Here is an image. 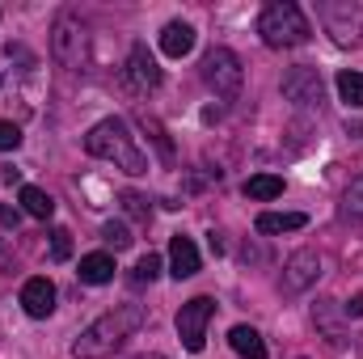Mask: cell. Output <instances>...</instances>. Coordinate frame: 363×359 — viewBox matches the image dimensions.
Instances as JSON below:
<instances>
[{"label": "cell", "instance_id": "cell-20", "mask_svg": "<svg viewBox=\"0 0 363 359\" xmlns=\"http://www.w3.org/2000/svg\"><path fill=\"white\" fill-rule=\"evenodd\" d=\"M135 123H140V127L148 131V140L157 144V153H161V161H174V140L165 136V127H161V123H157V118H152L148 110H140V114H135Z\"/></svg>", "mask_w": 363, "mask_h": 359}, {"label": "cell", "instance_id": "cell-16", "mask_svg": "<svg viewBox=\"0 0 363 359\" xmlns=\"http://www.w3.org/2000/svg\"><path fill=\"white\" fill-rule=\"evenodd\" d=\"M228 343H233V351L241 359H267V343H262V334L254 326H233Z\"/></svg>", "mask_w": 363, "mask_h": 359}, {"label": "cell", "instance_id": "cell-30", "mask_svg": "<svg viewBox=\"0 0 363 359\" xmlns=\"http://www.w3.org/2000/svg\"><path fill=\"white\" fill-rule=\"evenodd\" d=\"M0 178H4V182H17V178H21V170H13V165H4V170H0Z\"/></svg>", "mask_w": 363, "mask_h": 359}, {"label": "cell", "instance_id": "cell-12", "mask_svg": "<svg viewBox=\"0 0 363 359\" xmlns=\"http://www.w3.org/2000/svg\"><path fill=\"white\" fill-rule=\"evenodd\" d=\"M21 309H26L34 321L51 317V313H55V283H51L47 275L26 279V283H21Z\"/></svg>", "mask_w": 363, "mask_h": 359}, {"label": "cell", "instance_id": "cell-18", "mask_svg": "<svg viewBox=\"0 0 363 359\" xmlns=\"http://www.w3.org/2000/svg\"><path fill=\"white\" fill-rule=\"evenodd\" d=\"M21 211L26 216H34V220H51L55 216V199L47 194V190H38V186H21Z\"/></svg>", "mask_w": 363, "mask_h": 359}, {"label": "cell", "instance_id": "cell-19", "mask_svg": "<svg viewBox=\"0 0 363 359\" xmlns=\"http://www.w3.org/2000/svg\"><path fill=\"white\" fill-rule=\"evenodd\" d=\"M283 194V178L279 174H254L245 182V199H258V203H271Z\"/></svg>", "mask_w": 363, "mask_h": 359}, {"label": "cell", "instance_id": "cell-3", "mask_svg": "<svg viewBox=\"0 0 363 359\" xmlns=\"http://www.w3.org/2000/svg\"><path fill=\"white\" fill-rule=\"evenodd\" d=\"M258 34H262L267 47L283 51V47H300V43H308L313 26H308L304 9H300L296 0H271V4L262 9V17H258Z\"/></svg>", "mask_w": 363, "mask_h": 359}, {"label": "cell", "instance_id": "cell-11", "mask_svg": "<svg viewBox=\"0 0 363 359\" xmlns=\"http://www.w3.org/2000/svg\"><path fill=\"white\" fill-rule=\"evenodd\" d=\"M127 81L135 93H152L161 85V68H157V55L148 51V43H135L131 47V60H127Z\"/></svg>", "mask_w": 363, "mask_h": 359}, {"label": "cell", "instance_id": "cell-4", "mask_svg": "<svg viewBox=\"0 0 363 359\" xmlns=\"http://www.w3.org/2000/svg\"><path fill=\"white\" fill-rule=\"evenodd\" d=\"M51 55L60 68L68 72H85L93 60V43H89V26L77 13H60L51 26Z\"/></svg>", "mask_w": 363, "mask_h": 359}, {"label": "cell", "instance_id": "cell-13", "mask_svg": "<svg viewBox=\"0 0 363 359\" xmlns=\"http://www.w3.org/2000/svg\"><path fill=\"white\" fill-rule=\"evenodd\" d=\"M169 275H174V279L199 275V245H194L190 237H182V233L169 241Z\"/></svg>", "mask_w": 363, "mask_h": 359}, {"label": "cell", "instance_id": "cell-10", "mask_svg": "<svg viewBox=\"0 0 363 359\" xmlns=\"http://www.w3.org/2000/svg\"><path fill=\"white\" fill-rule=\"evenodd\" d=\"M313 326H317V334H321L330 347H347V313H342L338 300L321 296V300L313 304Z\"/></svg>", "mask_w": 363, "mask_h": 359}, {"label": "cell", "instance_id": "cell-27", "mask_svg": "<svg viewBox=\"0 0 363 359\" xmlns=\"http://www.w3.org/2000/svg\"><path fill=\"white\" fill-rule=\"evenodd\" d=\"M21 148V127L0 118V153H17Z\"/></svg>", "mask_w": 363, "mask_h": 359}, {"label": "cell", "instance_id": "cell-5", "mask_svg": "<svg viewBox=\"0 0 363 359\" xmlns=\"http://www.w3.org/2000/svg\"><path fill=\"white\" fill-rule=\"evenodd\" d=\"M203 81L211 85V93H216V97L233 101V97L241 93V81H245L241 55H237L233 47H211V51L203 55Z\"/></svg>", "mask_w": 363, "mask_h": 359}, {"label": "cell", "instance_id": "cell-17", "mask_svg": "<svg viewBox=\"0 0 363 359\" xmlns=\"http://www.w3.org/2000/svg\"><path fill=\"white\" fill-rule=\"evenodd\" d=\"M77 275H81V283L101 287V283H110V279H114V258H110V254H85Z\"/></svg>", "mask_w": 363, "mask_h": 359}, {"label": "cell", "instance_id": "cell-9", "mask_svg": "<svg viewBox=\"0 0 363 359\" xmlns=\"http://www.w3.org/2000/svg\"><path fill=\"white\" fill-rule=\"evenodd\" d=\"M317 279H321V254H317V250H296V254L283 263L279 292H283V296H300V292H308Z\"/></svg>", "mask_w": 363, "mask_h": 359}, {"label": "cell", "instance_id": "cell-24", "mask_svg": "<svg viewBox=\"0 0 363 359\" xmlns=\"http://www.w3.org/2000/svg\"><path fill=\"white\" fill-rule=\"evenodd\" d=\"M123 211H127L131 220H140V224H148V220H152V207H148V199H140V194H131V190L123 194Z\"/></svg>", "mask_w": 363, "mask_h": 359}, {"label": "cell", "instance_id": "cell-28", "mask_svg": "<svg viewBox=\"0 0 363 359\" xmlns=\"http://www.w3.org/2000/svg\"><path fill=\"white\" fill-rule=\"evenodd\" d=\"M17 224H21V207L0 203V228H17Z\"/></svg>", "mask_w": 363, "mask_h": 359}, {"label": "cell", "instance_id": "cell-25", "mask_svg": "<svg viewBox=\"0 0 363 359\" xmlns=\"http://www.w3.org/2000/svg\"><path fill=\"white\" fill-rule=\"evenodd\" d=\"M68 258H72V233L55 228L51 233V263H68Z\"/></svg>", "mask_w": 363, "mask_h": 359}, {"label": "cell", "instance_id": "cell-15", "mask_svg": "<svg viewBox=\"0 0 363 359\" xmlns=\"http://www.w3.org/2000/svg\"><path fill=\"white\" fill-rule=\"evenodd\" d=\"M161 51H165L169 60L190 55V51H194V30H190L186 21H169V26L161 30Z\"/></svg>", "mask_w": 363, "mask_h": 359}, {"label": "cell", "instance_id": "cell-26", "mask_svg": "<svg viewBox=\"0 0 363 359\" xmlns=\"http://www.w3.org/2000/svg\"><path fill=\"white\" fill-rule=\"evenodd\" d=\"M342 207H347V216L363 220V174L351 182V186H347V199H342Z\"/></svg>", "mask_w": 363, "mask_h": 359}, {"label": "cell", "instance_id": "cell-21", "mask_svg": "<svg viewBox=\"0 0 363 359\" xmlns=\"http://www.w3.org/2000/svg\"><path fill=\"white\" fill-rule=\"evenodd\" d=\"M338 97H342L351 110H363V72L342 68V72H338Z\"/></svg>", "mask_w": 363, "mask_h": 359}, {"label": "cell", "instance_id": "cell-23", "mask_svg": "<svg viewBox=\"0 0 363 359\" xmlns=\"http://www.w3.org/2000/svg\"><path fill=\"white\" fill-rule=\"evenodd\" d=\"M157 275H161V258H157V254H144V258L135 263V270H131V283L144 287V283H152Z\"/></svg>", "mask_w": 363, "mask_h": 359}, {"label": "cell", "instance_id": "cell-2", "mask_svg": "<svg viewBox=\"0 0 363 359\" xmlns=\"http://www.w3.org/2000/svg\"><path fill=\"white\" fill-rule=\"evenodd\" d=\"M85 153L97 157V161H114V165H118L123 174H131V178L148 174V157L140 153V144H135V136L127 131L123 118H101V123H93L89 136H85Z\"/></svg>", "mask_w": 363, "mask_h": 359}, {"label": "cell", "instance_id": "cell-8", "mask_svg": "<svg viewBox=\"0 0 363 359\" xmlns=\"http://www.w3.org/2000/svg\"><path fill=\"white\" fill-rule=\"evenodd\" d=\"M211 317H216V300H211V296H194V300H186L178 309V338L190 355L203 351V343H207V321H211Z\"/></svg>", "mask_w": 363, "mask_h": 359}, {"label": "cell", "instance_id": "cell-7", "mask_svg": "<svg viewBox=\"0 0 363 359\" xmlns=\"http://www.w3.org/2000/svg\"><path fill=\"white\" fill-rule=\"evenodd\" d=\"M279 89H283V97H287L291 106H300V110H321V101H325V81H321V72L308 68V64L287 68L283 81H279Z\"/></svg>", "mask_w": 363, "mask_h": 359}, {"label": "cell", "instance_id": "cell-29", "mask_svg": "<svg viewBox=\"0 0 363 359\" xmlns=\"http://www.w3.org/2000/svg\"><path fill=\"white\" fill-rule=\"evenodd\" d=\"M342 313H347V317H363V292L351 296V304H342Z\"/></svg>", "mask_w": 363, "mask_h": 359}, {"label": "cell", "instance_id": "cell-22", "mask_svg": "<svg viewBox=\"0 0 363 359\" xmlns=\"http://www.w3.org/2000/svg\"><path fill=\"white\" fill-rule=\"evenodd\" d=\"M101 241H106V245H114V250H127L135 237H131V228H127L123 220H110V224H101Z\"/></svg>", "mask_w": 363, "mask_h": 359}, {"label": "cell", "instance_id": "cell-31", "mask_svg": "<svg viewBox=\"0 0 363 359\" xmlns=\"http://www.w3.org/2000/svg\"><path fill=\"white\" fill-rule=\"evenodd\" d=\"M135 359H165V355H157V351H144V355H135Z\"/></svg>", "mask_w": 363, "mask_h": 359}, {"label": "cell", "instance_id": "cell-14", "mask_svg": "<svg viewBox=\"0 0 363 359\" xmlns=\"http://www.w3.org/2000/svg\"><path fill=\"white\" fill-rule=\"evenodd\" d=\"M304 224H308V216H304V211H262V216L254 220V228H258L262 237L296 233V228H304Z\"/></svg>", "mask_w": 363, "mask_h": 359}, {"label": "cell", "instance_id": "cell-6", "mask_svg": "<svg viewBox=\"0 0 363 359\" xmlns=\"http://www.w3.org/2000/svg\"><path fill=\"white\" fill-rule=\"evenodd\" d=\"M321 26L334 38V47H359L363 43V9L355 0H325L321 4Z\"/></svg>", "mask_w": 363, "mask_h": 359}, {"label": "cell", "instance_id": "cell-1", "mask_svg": "<svg viewBox=\"0 0 363 359\" xmlns=\"http://www.w3.org/2000/svg\"><path fill=\"white\" fill-rule=\"evenodd\" d=\"M144 304H114L110 313H101L97 321H89L77 343H72V359H110L114 351H123L131 343V334L144 326Z\"/></svg>", "mask_w": 363, "mask_h": 359}]
</instances>
